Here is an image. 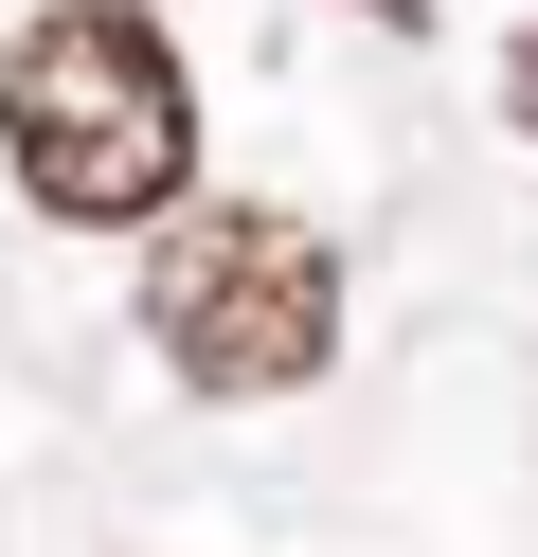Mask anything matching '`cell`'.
Segmentation results:
<instances>
[{
    "label": "cell",
    "instance_id": "obj_3",
    "mask_svg": "<svg viewBox=\"0 0 538 557\" xmlns=\"http://www.w3.org/2000/svg\"><path fill=\"white\" fill-rule=\"evenodd\" d=\"M377 18H413V0H377Z\"/></svg>",
    "mask_w": 538,
    "mask_h": 557
},
{
    "label": "cell",
    "instance_id": "obj_2",
    "mask_svg": "<svg viewBox=\"0 0 538 557\" xmlns=\"http://www.w3.org/2000/svg\"><path fill=\"white\" fill-rule=\"evenodd\" d=\"M143 342H162L198 396H287V377H323V342H341V252H323L305 216H270V198H215V216H179L162 252H143Z\"/></svg>",
    "mask_w": 538,
    "mask_h": 557
},
{
    "label": "cell",
    "instance_id": "obj_1",
    "mask_svg": "<svg viewBox=\"0 0 538 557\" xmlns=\"http://www.w3.org/2000/svg\"><path fill=\"white\" fill-rule=\"evenodd\" d=\"M0 162H18V198L72 216V234L162 216L179 162H198V90H179L162 18H143V0H54V18H18V54H0Z\"/></svg>",
    "mask_w": 538,
    "mask_h": 557
}]
</instances>
